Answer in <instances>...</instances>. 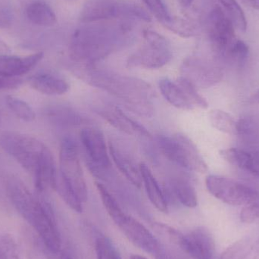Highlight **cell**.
Wrapping results in <instances>:
<instances>
[{"instance_id": "obj_1", "label": "cell", "mask_w": 259, "mask_h": 259, "mask_svg": "<svg viewBox=\"0 0 259 259\" xmlns=\"http://www.w3.org/2000/svg\"><path fill=\"white\" fill-rule=\"evenodd\" d=\"M131 22L83 23L71 36L69 46L71 59L90 66L128 45L135 36Z\"/></svg>"}, {"instance_id": "obj_2", "label": "cell", "mask_w": 259, "mask_h": 259, "mask_svg": "<svg viewBox=\"0 0 259 259\" xmlns=\"http://www.w3.org/2000/svg\"><path fill=\"white\" fill-rule=\"evenodd\" d=\"M8 196L17 211L37 232L47 249L58 253L62 247L54 211L42 194H33L18 177L6 179Z\"/></svg>"}, {"instance_id": "obj_3", "label": "cell", "mask_w": 259, "mask_h": 259, "mask_svg": "<svg viewBox=\"0 0 259 259\" xmlns=\"http://www.w3.org/2000/svg\"><path fill=\"white\" fill-rule=\"evenodd\" d=\"M78 74L89 84L119 99L129 110L137 115L145 118H150L153 115V90L144 80L91 66H86Z\"/></svg>"}, {"instance_id": "obj_4", "label": "cell", "mask_w": 259, "mask_h": 259, "mask_svg": "<svg viewBox=\"0 0 259 259\" xmlns=\"http://www.w3.org/2000/svg\"><path fill=\"white\" fill-rule=\"evenodd\" d=\"M0 146L33 176L56 167L50 149L40 140L31 136L5 132L0 136Z\"/></svg>"}, {"instance_id": "obj_5", "label": "cell", "mask_w": 259, "mask_h": 259, "mask_svg": "<svg viewBox=\"0 0 259 259\" xmlns=\"http://www.w3.org/2000/svg\"><path fill=\"white\" fill-rule=\"evenodd\" d=\"M79 19L83 23L98 21L150 22V14L134 0H87Z\"/></svg>"}, {"instance_id": "obj_6", "label": "cell", "mask_w": 259, "mask_h": 259, "mask_svg": "<svg viewBox=\"0 0 259 259\" xmlns=\"http://www.w3.org/2000/svg\"><path fill=\"white\" fill-rule=\"evenodd\" d=\"M156 143L162 155L174 164L192 171L204 174L208 166L196 145L183 134L158 135Z\"/></svg>"}, {"instance_id": "obj_7", "label": "cell", "mask_w": 259, "mask_h": 259, "mask_svg": "<svg viewBox=\"0 0 259 259\" xmlns=\"http://www.w3.org/2000/svg\"><path fill=\"white\" fill-rule=\"evenodd\" d=\"M143 38L141 47L127 59L128 68L158 69L170 62L173 56L171 46L164 36L146 30L143 33Z\"/></svg>"}, {"instance_id": "obj_8", "label": "cell", "mask_w": 259, "mask_h": 259, "mask_svg": "<svg viewBox=\"0 0 259 259\" xmlns=\"http://www.w3.org/2000/svg\"><path fill=\"white\" fill-rule=\"evenodd\" d=\"M59 175L74 189L82 202L88 200V186L80 164L78 147L70 137H65L61 143Z\"/></svg>"}, {"instance_id": "obj_9", "label": "cell", "mask_w": 259, "mask_h": 259, "mask_svg": "<svg viewBox=\"0 0 259 259\" xmlns=\"http://www.w3.org/2000/svg\"><path fill=\"white\" fill-rule=\"evenodd\" d=\"M205 185L212 196L228 205H248L259 201L255 189L220 175L207 176Z\"/></svg>"}, {"instance_id": "obj_10", "label": "cell", "mask_w": 259, "mask_h": 259, "mask_svg": "<svg viewBox=\"0 0 259 259\" xmlns=\"http://www.w3.org/2000/svg\"><path fill=\"white\" fill-rule=\"evenodd\" d=\"M207 32L214 53L219 57L227 61L237 38L234 24L219 6L213 8L208 14Z\"/></svg>"}, {"instance_id": "obj_11", "label": "cell", "mask_w": 259, "mask_h": 259, "mask_svg": "<svg viewBox=\"0 0 259 259\" xmlns=\"http://www.w3.org/2000/svg\"><path fill=\"white\" fill-rule=\"evenodd\" d=\"M90 170L96 176H102L112 167L106 139L100 130L85 127L80 133Z\"/></svg>"}, {"instance_id": "obj_12", "label": "cell", "mask_w": 259, "mask_h": 259, "mask_svg": "<svg viewBox=\"0 0 259 259\" xmlns=\"http://www.w3.org/2000/svg\"><path fill=\"white\" fill-rule=\"evenodd\" d=\"M120 228L130 241L136 246L155 258H165L162 247L158 240L140 222L127 216Z\"/></svg>"}, {"instance_id": "obj_13", "label": "cell", "mask_w": 259, "mask_h": 259, "mask_svg": "<svg viewBox=\"0 0 259 259\" xmlns=\"http://www.w3.org/2000/svg\"><path fill=\"white\" fill-rule=\"evenodd\" d=\"M183 77L190 80L196 88H209L222 80V70L205 61L190 59L186 61L181 68Z\"/></svg>"}, {"instance_id": "obj_14", "label": "cell", "mask_w": 259, "mask_h": 259, "mask_svg": "<svg viewBox=\"0 0 259 259\" xmlns=\"http://www.w3.org/2000/svg\"><path fill=\"white\" fill-rule=\"evenodd\" d=\"M178 245L193 259H213L215 253L212 235L203 227L182 234Z\"/></svg>"}, {"instance_id": "obj_15", "label": "cell", "mask_w": 259, "mask_h": 259, "mask_svg": "<svg viewBox=\"0 0 259 259\" xmlns=\"http://www.w3.org/2000/svg\"><path fill=\"white\" fill-rule=\"evenodd\" d=\"M94 111L111 125L122 132L131 135L139 134L147 138H152V136L147 130L140 123L130 118L118 106L103 103L100 104V106H96Z\"/></svg>"}, {"instance_id": "obj_16", "label": "cell", "mask_w": 259, "mask_h": 259, "mask_svg": "<svg viewBox=\"0 0 259 259\" xmlns=\"http://www.w3.org/2000/svg\"><path fill=\"white\" fill-rule=\"evenodd\" d=\"M44 58V53H34L25 57L0 54V75L18 77L27 74Z\"/></svg>"}, {"instance_id": "obj_17", "label": "cell", "mask_w": 259, "mask_h": 259, "mask_svg": "<svg viewBox=\"0 0 259 259\" xmlns=\"http://www.w3.org/2000/svg\"><path fill=\"white\" fill-rule=\"evenodd\" d=\"M109 150L114 163L120 172L133 185L140 188L142 185L141 175L139 166L137 167L134 159L130 156L128 153L114 143H109Z\"/></svg>"}, {"instance_id": "obj_18", "label": "cell", "mask_w": 259, "mask_h": 259, "mask_svg": "<svg viewBox=\"0 0 259 259\" xmlns=\"http://www.w3.org/2000/svg\"><path fill=\"white\" fill-rule=\"evenodd\" d=\"M28 80L35 91L46 95H63L68 92L70 88L66 80L49 73L35 74Z\"/></svg>"}, {"instance_id": "obj_19", "label": "cell", "mask_w": 259, "mask_h": 259, "mask_svg": "<svg viewBox=\"0 0 259 259\" xmlns=\"http://www.w3.org/2000/svg\"><path fill=\"white\" fill-rule=\"evenodd\" d=\"M142 183L146 189V193L152 205L161 212L166 213L168 211L167 199L160 187L155 176L152 175L147 164L141 162L139 164Z\"/></svg>"}, {"instance_id": "obj_20", "label": "cell", "mask_w": 259, "mask_h": 259, "mask_svg": "<svg viewBox=\"0 0 259 259\" xmlns=\"http://www.w3.org/2000/svg\"><path fill=\"white\" fill-rule=\"evenodd\" d=\"M158 86L161 95L174 107L186 111L194 109L176 81H172L168 78H163L160 80Z\"/></svg>"}, {"instance_id": "obj_21", "label": "cell", "mask_w": 259, "mask_h": 259, "mask_svg": "<svg viewBox=\"0 0 259 259\" xmlns=\"http://www.w3.org/2000/svg\"><path fill=\"white\" fill-rule=\"evenodd\" d=\"M26 15L30 22L40 27H52L57 22L56 13L45 2L30 3L26 9Z\"/></svg>"}, {"instance_id": "obj_22", "label": "cell", "mask_w": 259, "mask_h": 259, "mask_svg": "<svg viewBox=\"0 0 259 259\" xmlns=\"http://www.w3.org/2000/svg\"><path fill=\"white\" fill-rule=\"evenodd\" d=\"M44 115L50 122L59 126L75 125L82 122L78 114L65 106H49L44 110Z\"/></svg>"}, {"instance_id": "obj_23", "label": "cell", "mask_w": 259, "mask_h": 259, "mask_svg": "<svg viewBox=\"0 0 259 259\" xmlns=\"http://www.w3.org/2000/svg\"><path fill=\"white\" fill-rule=\"evenodd\" d=\"M170 187L177 199L183 205L190 208L197 206V194L190 181L184 178H174L170 181Z\"/></svg>"}, {"instance_id": "obj_24", "label": "cell", "mask_w": 259, "mask_h": 259, "mask_svg": "<svg viewBox=\"0 0 259 259\" xmlns=\"http://www.w3.org/2000/svg\"><path fill=\"white\" fill-rule=\"evenodd\" d=\"M95 184L97 190H98L99 194L100 195V197H101L102 202H103V205L107 211L108 214L110 216L111 219L113 220V222L120 228L122 224L125 222L126 219L128 215H127L123 211L116 199L109 193V190L103 184L100 182H96Z\"/></svg>"}, {"instance_id": "obj_25", "label": "cell", "mask_w": 259, "mask_h": 259, "mask_svg": "<svg viewBox=\"0 0 259 259\" xmlns=\"http://www.w3.org/2000/svg\"><path fill=\"white\" fill-rule=\"evenodd\" d=\"M208 119L214 128L231 135H238L237 121L232 115L220 109H214L208 113Z\"/></svg>"}, {"instance_id": "obj_26", "label": "cell", "mask_w": 259, "mask_h": 259, "mask_svg": "<svg viewBox=\"0 0 259 259\" xmlns=\"http://www.w3.org/2000/svg\"><path fill=\"white\" fill-rule=\"evenodd\" d=\"M57 192L62 200L76 212L80 213L83 211V206H82V202L79 198L74 189L66 182L64 181L59 174L57 175V180H56V187L55 190Z\"/></svg>"}, {"instance_id": "obj_27", "label": "cell", "mask_w": 259, "mask_h": 259, "mask_svg": "<svg viewBox=\"0 0 259 259\" xmlns=\"http://www.w3.org/2000/svg\"><path fill=\"white\" fill-rule=\"evenodd\" d=\"M6 103L12 113L20 119L25 121H32L34 120V111L24 100L12 96H8L6 98Z\"/></svg>"}, {"instance_id": "obj_28", "label": "cell", "mask_w": 259, "mask_h": 259, "mask_svg": "<svg viewBox=\"0 0 259 259\" xmlns=\"http://www.w3.org/2000/svg\"><path fill=\"white\" fill-rule=\"evenodd\" d=\"M176 83L181 87L193 107L202 109H206L208 107V102L198 93L197 88L190 80L181 76L177 79Z\"/></svg>"}, {"instance_id": "obj_29", "label": "cell", "mask_w": 259, "mask_h": 259, "mask_svg": "<svg viewBox=\"0 0 259 259\" xmlns=\"http://www.w3.org/2000/svg\"><path fill=\"white\" fill-rule=\"evenodd\" d=\"M219 2L226 9L228 16L232 21L234 27L241 31H245L247 27L246 16L237 2L236 0H219Z\"/></svg>"}, {"instance_id": "obj_30", "label": "cell", "mask_w": 259, "mask_h": 259, "mask_svg": "<svg viewBox=\"0 0 259 259\" xmlns=\"http://www.w3.org/2000/svg\"><path fill=\"white\" fill-rule=\"evenodd\" d=\"M151 14L161 24L168 27L174 21L170 11L163 0H142Z\"/></svg>"}, {"instance_id": "obj_31", "label": "cell", "mask_w": 259, "mask_h": 259, "mask_svg": "<svg viewBox=\"0 0 259 259\" xmlns=\"http://www.w3.org/2000/svg\"><path fill=\"white\" fill-rule=\"evenodd\" d=\"M219 153L221 157L229 164L241 169H244L249 157V152L236 148L222 149Z\"/></svg>"}, {"instance_id": "obj_32", "label": "cell", "mask_w": 259, "mask_h": 259, "mask_svg": "<svg viewBox=\"0 0 259 259\" xmlns=\"http://www.w3.org/2000/svg\"><path fill=\"white\" fill-rule=\"evenodd\" d=\"M0 259H21L15 240L9 234L0 237Z\"/></svg>"}, {"instance_id": "obj_33", "label": "cell", "mask_w": 259, "mask_h": 259, "mask_svg": "<svg viewBox=\"0 0 259 259\" xmlns=\"http://www.w3.org/2000/svg\"><path fill=\"white\" fill-rule=\"evenodd\" d=\"M97 259H121L112 242L106 237H99L96 242Z\"/></svg>"}, {"instance_id": "obj_34", "label": "cell", "mask_w": 259, "mask_h": 259, "mask_svg": "<svg viewBox=\"0 0 259 259\" xmlns=\"http://www.w3.org/2000/svg\"><path fill=\"white\" fill-rule=\"evenodd\" d=\"M249 56V47L246 42L237 39L228 55L227 61L236 65H242L246 62Z\"/></svg>"}, {"instance_id": "obj_35", "label": "cell", "mask_w": 259, "mask_h": 259, "mask_svg": "<svg viewBox=\"0 0 259 259\" xmlns=\"http://www.w3.org/2000/svg\"><path fill=\"white\" fill-rule=\"evenodd\" d=\"M251 249L250 243L249 240H242L241 241L235 243L234 246L230 247L225 254L222 255V259H243Z\"/></svg>"}, {"instance_id": "obj_36", "label": "cell", "mask_w": 259, "mask_h": 259, "mask_svg": "<svg viewBox=\"0 0 259 259\" xmlns=\"http://www.w3.org/2000/svg\"><path fill=\"white\" fill-rule=\"evenodd\" d=\"M14 21V12L7 2L0 0V28L9 29Z\"/></svg>"}, {"instance_id": "obj_37", "label": "cell", "mask_w": 259, "mask_h": 259, "mask_svg": "<svg viewBox=\"0 0 259 259\" xmlns=\"http://www.w3.org/2000/svg\"><path fill=\"white\" fill-rule=\"evenodd\" d=\"M243 170L249 171L254 176L259 178V151L249 152V158Z\"/></svg>"}, {"instance_id": "obj_38", "label": "cell", "mask_w": 259, "mask_h": 259, "mask_svg": "<svg viewBox=\"0 0 259 259\" xmlns=\"http://www.w3.org/2000/svg\"><path fill=\"white\" fill-rule=\"evenodd\" d=\"M21 84V79L18 77H5L0 75V91L15 89Z\"/></svg>"}, {"instance_id": "obj_39", "label": "cell", "mask_w": 259, "mask_h": 259, "mask_svg": "<svg viewBox=\"0 0 259 259\" xmlns=\"http://www.w3.org/2000/svg\"><path fill=\"white\" fill-rule=\"evenodd\" d=\"M12 52L10 47L4 41L0 39V54H9Z\"/></svg>"}, {"instance_id": "obj_40", "label": "cell", "mask_w": 259, "mask_h": 259, "mask_svg": "<svg viewBox=\"0 0 259 259\" xmlns=\"http://www.w3.org/2000/svg\"><path fill=\"white\" fill-rule=\"evenodd\" d=\"M242 1L249 7L255 10H259V0H242Z\"/></svg>"}, {"instance_id": "obj_41", "label": "cell", "mask_w": 259, "mask_h": 259, "mask_svg": "<svg viewBox=\"0 0 259 259\" xmlns=\"http://www.w3.org/2000/svg\"><path fill=\"white\" fill-rule=\"evenodd\" d=\"M249 101L251 103H254V104H259V89L255 93V94L251 97Z\"/></svg>"}, {"instance_id": "obj_42", "label": "cell", "mask_w": 259, "mask_h": 259, "mask_svg": "<svg viewBox=\"0 0 259 259\" xmlns=\"http://www.w3.org/2000/svg\"><path fill=\"white\" fill-rule=\"evenodd\" d=\"M178 2H179L180 4H181L183 7L188 8L193 4L194 0H178Z\"/></svg>"}, {"instance_id": "obj_43", "label": "cell", "mask_w": 259, "mask_h": 259, "mask_svg": "<svg viewBox=\"0 0 259 259\" xmlns=\"http://www.w3.org/2000/svg\"><path fill=\"white\" fill-rule=\"evenodd\" d=\"M60 259H73L71 255H70L69 252H62V255H61Z\"/></svg>"}, {"instance_id": "obj_44", "label": "cell", "mask_w": 259, "mask_h": 259, "mask_svg": "<svg viewBox=\"0 0 259 259\" xmlns=\"http://www.w3.org/2000/svg\"><path fill=\"white\" fill-rule=\"evenodd\" d=\"M131 259H147L144 258V257L140 256V255H134L131 256Z\"/></svg>"}, {"instance_id": "obj_45", "label": "cell", "mask_w": 259, "mask_h": 259, "mask_svg": "<svg viewBox=\"0 0 259 259\" xmlns=\"http://www.w3.org/2000/svg\"><path fill=\"white\" fill-rule=\"evenodd\" d=\"M0 121H1V119H0Z\"/></svg>"}]
</instances>
